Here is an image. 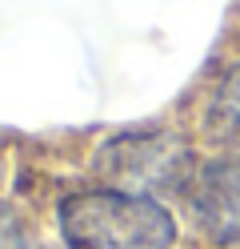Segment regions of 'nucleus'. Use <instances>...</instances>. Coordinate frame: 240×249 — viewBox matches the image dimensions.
Wrapping results in <instances>:
<instances>
[{
  "instance_id": "nucleus-3",
  "label": "nucleus",
  "mask_w": 240,
  "mask_h": 249,
  "mask_svg": "<svg viewBox=\"0 0 240 249\" xmlns=\"http://www.w3.org/2000/svg\"><path fill=\"white\" fill-rule=\"evenodd\" d=\"M188 209L204 237L216 245L240 241V157H216L188 185Z\"/></svg>"
},
{
  "instance_id": "nucleus-2",
  "label": "nucleus",
  "mask_w": 240,
  "mask_h": 249,
  "mask_svg": "<svg viewBox=\"0 0 240 249\" xmlns=\"http://www.w3.org/2000/svg\"><path fill=\"white\" fill-rule=\"evenodd\" d=\"M96 169L116 181V189L152 197L156 189L184 185L188 153L168 133H128V137H116V141H108L100 149Z\"/></svg>"
},
{
  "instance_id": "nucleus-1",
  "label": "nucleus",
  "mask_w": 240,
  "mask_h": 249,
  "mask_svg": "<svg viewBox=\"0 0 240 249\" xmlns=\"http://www.w3.org/2000/svg\"><path fill=\"white\" fill-rule=\"evenodd\" d=\"M60 237L68 249H168L176 221L148 193L88 189L60 201Z\"/></svg>"
},
{
  "instance_id": "nucleus-4",
  "label": "nucleus",
  "mask_w": 240,
  "mask_h": 249,
  "mask_svg": "<svg viewBox=\"0 0 240 249\" xmlns=\"http://www.w3.org/2000/svg\"><path fill=\"white\" fill-rule=\"evenodd\" d=\"M212 129L224 141L240 145V65H232L224 72L216 92H212Z\"/></svg>"
}]
</instances>
